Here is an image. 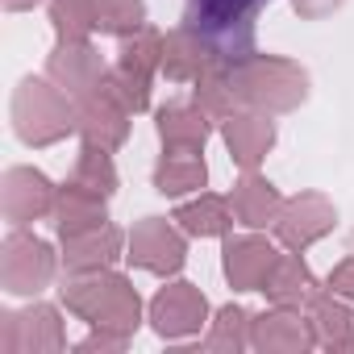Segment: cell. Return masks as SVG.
Returning <instances> with one entry per match:
<instances>
[{
	"label": "cell",
	"instance_id": "31",
	"mask_svg": "<svg viewBox=\"0 0 354 354\" xmlns=\"http://www.w3.org/2000/svg\"><path fill=\"white\" fill-rule=\"evenodd\" d=\"M325 288H329V292H337V296H346V300H354V238H350V246H346L342 263L329 271Z\"/></svg>",
	"mask_w": 354,
	"mask_h": 354
},
{
	"label": "cell",
	"instance_id": "9",
	"mask_svg": "<svg viewBox=\"0 0 354 354\" xmlns=\"http://www.w3.org/2000/svg\"><path fill=\"white\" fill-rule=\"evenodd\" d=\"M150 329L167 342H180V337H192L201 329H209V300L196 283H184L175 279L167 288L154 292L150 300Z\"/></svg>",
	"mask_w": 354,
	"mask_h": 354
},
{
	"label": "cell",
	"instance_id": "2",
	"mask_svg": "<svg viewBox=\"0 0 354 354\" xmlns=\"http://www.w3.org/2000/svg\"><path fill=\"white\" fill-rule=\"evenodd\" d=\"M234 88L242 109H259V113H296L308 100V71L283 55H259L250 50L246 59L234 63Z\"/></svg>",
	"mask_w": 354,
	"mask_h": 354
},
{
	"label": "cell",
	"instance_id": "16",
	"mask_svg": "<svg viewBox=\"0 0 354 354\" xmlns=\"http://www.w3.org/2000/svg\"><path fill=\"white\" fill-rule=\"evenodd\" d=\"M221 138H225V150L230 158L242 167V171H259V162L271 154L275 146V121L271 113H259V109H238L221 121Z\"/></svg>",
	"mask_w": 354,
	"mask_h": 354
},
{
	"label": "cell",
	"instance_id": "17",
	"mask_svg": "<svg viewBox=\"0 0 354 354\" xmlns=\"http://www.w3.org/2000/svg\"><path fill=\"white\" fill-rule=\"evenodd\" d=\"M125 238L129 234H121L113 221H104L96 230H84V234H71V238H59L63 242V250H59L63 271L67 275H84V271L113 267L117 259H125Z\"/></svg>",
	"mask_w": 354,
	"mask_h": 354
},
{
	"label": "cell",
	"instance_id": "34",
	"mask_svg": "<svg viewBox=\"0 0 354 354\" xmlns=\"http://www.w3.org/2000/svg\"><path fill=\"white\" fill-rule=\"evenodd\" d=\"M0 5H5V13H26V9L42 5V0H0Z\"/></svg>",
	"mask_w": 354,
	"mask_h": 354
},
{
	"label": "cell",
	"instance_id": "19",
	"mask_svg": "<svg viewBox=\"0 0 354 354\" xmlns=\"http://www.w3.org/2000/svg\"><path fill=\"white\" fill-rule=\"evenodd\" d=\"M304 317H308L313 337H317L321 350H333V354H350L354 350V300L321 288L304 304Z\"/></svg>",
	"mask_w": 354,
	"mask_h": 354
},
{
	"label": "cell",
	"instance_id": "3",
	"mask_svg": "<svg viewBox=\"0 0 354 354\" xmlns=\"http://www.w3.org/2000/svg\"><path fill=\"white\" fill-rule=\"evenodd\" d=\"M9 117H13V133L26 142V146H55L63 142L67 133H75L80 125V113H75V100L46 75H26L13 92V104H9Z\"/></svg>",
	"mask_w": 354,
	"mask_h": 354
},
{
	"label": "cell",
	"instance_id": "33",
	"mask_svg": "<svg viewBox=\"0 0 354 354\" xmlns=\"http://www.w3.org/2000/svg\"><path fill=\"white\" fill-rule=\"evenodd\" d=\"M342 5H346V0H292V9H296V17H304V21H321V17L337 13Z\"/></svg>",
	"mask_w": 354,
	"mask_h": 354
},
{
	"label": "cell",
	"instance_id": "23",
	"mask_svg": "<svg viewBox=\"0 0 354 354\" xmlns=\"http://www.w3.org/2000/svg\"><path fill=\"white\" fill-rule=\"evenodd\" d=\"M209 184V162L201 150H162L154 162V192L158 196H188Z\"/></svg>",
	"mask_w": 354,
	"mask_h": 354
},
{
	"label": "cell",
	"instance_id": "11",
	"mask_svg": "<svg viewBox=\"0 0 354 354\" xmlns=\"http://www.w3.org/2000/svg\"><path fill=\"white\" fill-rule=\"evenodd\" d=\"M333 225H337V209H333L329 196H321V192H296V196L283 201V209H279V217H275L271 230H275L279 246L304 254V250H308L313 242H321Z\"/></svg>",
	"mask_w": 354,
	"mask_h": 354
},
{
	"label": "cell",
	"instance_id": "15",
	"mask_svg": "<svg viewBox=\"0 0 354 354\" xmlns=\"http://www.w3.org/2000/svg\"><path fill=\"white\" fill-rule=\"evenodd\" d=\"M250 346L263 350V354H304V350L317 346V337H313V325H308V317L300 308L271 304V308L254 313Z\"/></svg>",
	"mask_w": 354,
	"mask_h": 354
},
{
	"label": "cell",
	"instance_id": "26",
	"mask_svg": "<svg viewBox=\"0 0 354 354\" xmlns=\"http://www.w3.org/2000/svg\"><path fill=\"white\" fill-rule=\"evenodd\" d=\"M192 100H196L213 121H225L230 113H238L242 100H238V88H234V59H217V63L192 84Z\"/></svg>",
	"mask_w": 354,
	"mask_h": 354
},
{
	"label": "cell",
	"instance_id": "10",
	"mask_svg": "<svg viewBox=\"0 0 354 354\" xmlns=\"http://www.w3.org/2000/svg\"><path fill=\"white\" fill-rule=\"evenodd\" d=\"M75 113H80V125H75L80 142H88V146H104V150L125 146V138H129V121H133V109L113 92L109 75H104V84H100L96 92H88V96L75 100Z\"/></svg>",
	"mask_w": 354,
	"mask_h": 354
},
{
	"label": "cell",
	"instance_id": "14",
	"mask_svg": "<svg viewBox=\"0 0 354 354\" xmlns=\"http://www.w3.org/2000/svg\"><path fill=\"white\" fill-rule=\"evenodd\" d=\"M217 59H225L221 46H217L205 30H196V26H188V21L162 38V75H167L171 84H196Z\"/></svg>",
	"mask_w": 354,
	"mask_h": 354
},
{
	"label": "cell",
	"instance_id": "18",
	"mask_svg": "<svg viewBox=\"0 0 354 354\" xmlns=\"http://www.w3.org/2000/svg\"><path fill=\"white\" fill-rule=\"evenodd\" d=\"M221 254H225L221 271H225L230 288H238V292H263V283H267V275H271V267L279 259V250L267 238H259V234L230 238Z\"/></svg>",
	"mask_w": 354,
	"mask_h": 354
},
{
	"label": "cell",
	"instance_id": "5",
	"mask_svg": "<svg viewBox=\"0 0 354 354\" xmlns=\"http://www.w3.org/2000/svg\"><path fill=\"white\" fill-rule=\"evenodd\" d=\"M59 263L63 259L50 250V242H42L26 225H17L5 238V246H0V283H5L9 296H38L50 288Z\"/></svg>",
	"mask_w": 354,
	"mask_h": 354
},
{
	"label": "cell",
	"instance_id": "4",
	"mask_svg": "<svg viewBox=\"0 0 354 354\" xmlns=\"http://www.w3.org/2000/svg\"><path fill=\"white\" fill-rule=\"evenodd\" d=\"M154 75H162V34L150 30V26H142V30H133V34L121 38L117 63L109 67V84H113V92L133 113H146L150 109Z\"/></svg>",
	"mask_w": 354,
	"mask_h": 354
},
{
	"label": "cell",
	"instance_id": "29",
	"mask_svg": "<svg viewBox=\"0 0 354 354\" xmlns=\"http://www.w3.org/2000/svg\"><path fill=\"white\" fill-rule=\"evenodd\" d=\"M55 38H92L96 34V0H50Z\"/></svg>",
	"mask_w": 354,
	"mask_h": 354
},
{
	"label": "cell",
	"instance_id": "8",
	"mask_svg": "<svg viewBox=\"0 0 354 354\" xmlns=\"http://www.w3.org/2000/svg\"><path fill=\"white\" fill-rule=\"evenodd\" d=\"M0 350L5 354H59L67 350V329L55 304H30L0 313Z\"/></svg>",
	"mask_w": 354,
	"mask_h": 354
},
{
	"label": "cell",
	"instance_id": "24",
	"mask_svg": "<svg viewBox=\"0 0 354 354\" xmlns=\"http://www.w3.org/2000/svg\"><path fill=\"white\" fill-rule=\"evenodd\" d=\"M104 205H109V201H100V196H92V192H84V188H75V184L63 180V188H59V196H55L50 225H55L59 238H71V234L96 230V225L109 221V209H104Z\"/></svg>",
	"mask_w": 354,
	"mask_h": 354
},
{
	"label": "cell",
	"instance_id": "25",
	"mask_svg": "<svg viewBox=\"0 0 354 354\" xmlns=\"http://www.w3.org/2000/svg\"><path fill=\"white\" fill-rule=\"evenodd\" d=\"M234 221L238 217L230 209V196H213V192H201L196 201L175 209V225H180L188 238H225Z\"/></svg>",
	"mask_w": 354,
	"mask_h": 354
},
{
	"label": "cell",
	"instance_id": "1",
	"mask_svg": "<svg viewBox=\"0 0 354 354\" xmlns=\"http://www.w3.org/2000/svg\"><path fill=\"white\" fill-rule=\"evenodd\" d=\"M59 300L71 317L88 321L92 329H117V333H138L142 325V296L129 275L104 267V271H84L67 275L59 288Z\"/></svg>",
	"mask_w": 354,
	"mask_h": 354
},
{
	"label": "cell",
	"instance_id": "6",
	"mask_svg": "<svg viewBox=\"0 0 354 354\" xmlns=\"http://www.w3.org/2000/svg\"><path fill=\"white\" fill-rule=\"evenodd\" d=\"M263 0H192L188 5V26L205 30L225 59H246L254 46V13Z\"/></svg>",
	"mask_w": 354,
	"mask_h": 354
},
{
	"label": "cell",
	"instance_id": "28",
	"mask_svg": "<svg viewBox=\"0 0 354 354\" xmlns=\"http://www.w3.org/2000/svg\"><path fill=\"white\" fill-rule=\"evenodd\" d=\"M250 313L242 304H225L217 308V317H209V329H205V350H217V354H242L250 346Z\"/></svg>",
	"mask_w": 354,
	"mask_h": 354
},
{
	"label": "cell",
	"instance_id": "20",
	"mask_svg": "<svg viewBox=\"0 0 354 354\" xmlns=\"http://www.w3.org/2000/svg\"><path fill=\"white\" fill-rule=\"evenodd\" d=\"M154 129H158V142L162 150H205L209 138H213V117L192 100H171L154 113Z\"/></svg>",
	"mask_w": 354,
	"mask_h": 354
},
{
	"label": "cell",
	"instance_id": "21",
	"mask_svg": "<svg viewBox=\"0 0 354 354\" xmlns=\"http://www.w3.org/2000/svg\"><path fill=\"white\" fill-rule=\"evenodd\" d=\"M230 209H234V217L246 230H267V225H275V217L283 209V196H279V188L267 180V175L242 171V180L230 188Z\"/></svg>",
	"mask_w": 354,
	"mask_h": 354
},
{
	"label": "cell",
	"instance_id": "13",
	"mask_svg": "<svg viewBox=\"0 0 354 354\" xmlns=\"http://www.w3.org/2000/svg\"><path fill=\"white\" fill-rule=\"evenodd\" d=\"M55 196H59V188L34 167H9L5 180H0V209H5V221L13 230L50 217L55 213Z\"/></svg>",
	"mask_w": 354,
	"mask_h": 354
},
{
	"label": "cell",
	"instance_id": "32",
	"mask_svg": "<svg viewBox=\"0 0 354 354\" xmlns=\"http://www.w3.org/2000/svg\"><path fill=\"white\" fill-rule=\"evenodd\" d=\"M125 346H129V333H117V329H92L75 350H80V354H96V350L109 354V350H125Z\"/></svg>",
	"mask_w": 354,
	"mask_h": 354
},
{
	"label": "cell",
	"instance_id": "30",
	"mask_svg": "<svg viewBox=\"0 0 354 354\" xmlns=\"http://www.w3.org/2000/svg\"><path fill=\"white\" fill-rule=\"evenodd\" d=\"M146 26V0H96V30L125 38Z\"/></svg>",
	"mask_w": 354,
	"mask_h": 354
},
{
	"label": "cell",
	"instance_id": "27",
	"mask_svg": "<svg viewBox=\"0 0 354 354\" xmlns=\"http://www.w3.org/2000/svg\"><path fill=\"white\" fill-rule=\"evenodd\" d=\"M67 184H75V188H84V192H92V196H100V201H113V192H117L113 150L84 142L80 154H75V167H71V175H67Z\"/></svg>",
	"mask_w": 354,
	"mask_h": 354
},
{
	"label": "cell",
	"instance_id": "7",
	"mask_svg": "<svg viewBox=\"0 0 354 354\" xmlns=\"http://www.w3.org/2000/svg\"><path fill=\"white\" fill-rule=\"evenodd\" d=\"M125 259L138 267V271H150V275H175L184 271L188 263V234L175 225V217H142L129 238H125Z\"/></svg>",
	"mask_w": 354,
	"mask_h": 354
},
{
	"label": "cell",
	"instance_id": "12",
	"mask_svg": "<svg viewBox=\"0 0 354 354\" xmlns=\"http://www.w3.org/2000/svg\"><path fill=\"white\" fill-rule=\"evenodd\" d=\"M46 75L71 100H80V96H88V92H96L104 84L109 63L100 59V50L88 38H59L55 50H50V59H46Z\"/></svg>",
	"mask_w": 354,
	"mask_h": 354
},
{
	"label": "cell",
	"instance_id": "22",
	"mask_svg": "<svg viewBox=\"0 0 354 354\" xmlns=\"http://www.w3.org/2000/svg\"><path fill=\"white\" fill-rule=\"evenodd\" d=\"M317 292H321V283L308 271V263L300 259V250L279 254L275 267H271V275H267V283H263V296L271 304H283V308H304Z\"/></svg>",
	"mask_w": 354,
	"mask_h": 354
}]
</instances>
